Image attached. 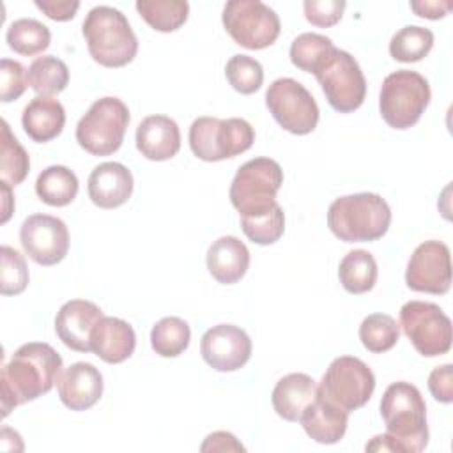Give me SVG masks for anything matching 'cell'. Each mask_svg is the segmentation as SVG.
<instances>
[{
    "label": "cell",
    "instance_id": "obj_25",
    "mask_svg": "<svg viewBox=\"0 0 453 453\" xmlns=\"http://www.w3.org/2000/svg\"><path fill=\"white\" fill-rule=\"evenodd\" d=\"M317 395V382L306 373H288L281 377L271 395L273 409L285 421H299L301 412Z\"/></svg>",
    "mask_w": 453,
    "mask_h": 453
},
{
    "label": "cell",
    "instance_id": "obj_38",
    "mask_svg": "<svg viewBox=\"0 0 453 453\" xmlns=\"http://www.w3.org/2000/svg\"><path fill=\"white\" fill-rule=\"evenodd\" d=\"M333 46L334 44L329 37H326L322 34L304 32V34L297 35L290 44V62L297 69H301L304 73H311L317 60Z\"/></svg>",
    "mask_w": 453,
    "mask_h": 453
},
{
    "label": "cell",
    "instance_id": "obj_10",
    "mask_svg": "<svg viewBox=\"0 0 453 453\" xmlns=\"http://www.w3.org/2000/svg\"><path fill=\"white\" fill-rule=\"evenodd\" d=\"M375 389V375L370 366L354 356H340L331 361L317 393L342 407L349 414L368 403Z\"/></svg>",
    "mask_w": 453,
    "mask_h": 453
},
{
    "label": "cell",
    "instance_id": "obj_18",
    "mask_svg": "<svg viewBox=\"0 0 453 453\" xmlns=\"http://www.w3.org/2000/svg\"><path fill=\"white\" fill-rule=\"evenodd\" d=\"M133 173L127 166L117 161L97 165L87 182L88 198L101 209H117L124 205L133 195Z\"/></svg>",
    "mask_w": 453,
    "mask_h": 453
},
{
    "label": "cell",
    "instance_id": "obj_14",
    "mask_svg": "<svg viewBox=\"0 0 453 453\" xmlns=\"http://www.w3.org/2000/svg\"><path fill=\"white\" fill-rule=\"evenodd\" d=\"M19 242L30 260L50 267L65 258L69 251V230L60 218L39 212L23 221Z\"/></svg>",
    "mask_w": 453,
    "mask_h": 453
},
{
    "label": "cell",
    "instance_id": "obj_28",
    "mask_svg": "<svg viewBox=\"0 0 453 453\" xmlns=\"http://www.w3.org/2000/svg\"><path fill=\"white\" fill-rule=\"evenodd\" d=\"M136 11L149 27L168 34L186 23L189 4L186 0H138Z\"/></svg>",
    "mask_w": 453,
    "mask_h": 453
},
{
    "label": "cell",
    "instance_id": "obj_8",
    "mask_svg": "<svg viewBox=\"0 0 453 453\" xmlns=\"http://www.w3.org/2000/svg\"><path fill=\"white\" fill-rule=\"evenodd\" d=\"M188 138L198 159L216 163L246 152L255 142V131L244 119L198 117L193 120Z\"/></svg>",
    "mask_w": 453,
    "mask_h": 453
},
{
    "label": "cell",
    "instance_id": "obj_27",
    "mask_svg": "<svg viewBox=\"0 0 453 453\" xmlns=\"http://www.w3.org/2000/svg\"><path fill=\"white\" fill-rule=\"evenodd\" d=\"M377 274V262L366 250L349 251L338 267L340 283L349 294H365L372 290L375 287Z\"/></svg>",
    "mask_w": 453,
    "mask_h": 453
},
{
    "label": "cell",
    "instance_id": "obj_39",
    "mask_svg": "<svg viewBox=\"0 0 453 453\" xmlns=\"http://www.w3.org/2000/svg\"><path fill=\"white\" fill-rule=\"evenodd\" d=\"M28 78L25 67L11 58L0 60V101L11 103L23 96L27 90Z\"/></svg>",
    "mask_w": 453,
    "mask_h": 453
},
{
    "label": "cell",
    "instance_id": "obj_3",
    "mask_svg": "<svg viewBox=\"0 0 453 453\" xmlns=\"http://www.w3.org/2000/svg\"><path fill=\"white\" fill-rule=\"evenodd\" d=\"M391 209L377 193H354L336 198L327 209V226L343 242H370L386 235Z\"/></svg>",
    "mask_w": 453,
    "mask_h": 453
},
{
    "label": "cell",
    "instance_id": "obj_2",
    "mask_svg": "<svg viewBox=\"0 0 453 453\" xmlns=\"http://www.w3.org/2000/svg\"><path fill=\"white\" fill-rule=\"evenodd\" d=\"M380 416L398 451L419 453L426 448V403L414 384L405 380L389 384L380 400Z\"/></svg>",
    "mask_w": 453,
    "mask_h": 453
},
{
    "label": "cell",
    "instance_id": "obj_37",
    "mask_svg": "<svg viewBox=\"0 0 453 453\" xmlns=\"http://www.w3.org/2000/svg\"><path fill=\"white\" fill-rule=\"evenodd\" d=\"M2 271H0V292L2 296H18L25 292L28 285V269L23 255L4 244L0 248Z\"/></svg>",
    "mask_w": 453,
    "mask_h": 453
},
{
    "label": "cell",
    "instance_id": "obj_24",
    "mask_svg": "<svg viewBox=\"0 0 453 453\" xmlns=\"http://www.w3.org/2000/svg\"><path fill=\"white\" fill-rule=\"evenodd\" d=\"M21 126L28 138L46 143L57 138L65 126V110L58 99L35 96L23 110Z\"/></svg>",
    "mask_w": 453,
    "mask_h": 453
},
{
    "label": "cell",
    "instance_id": "obj_32",
    "mask_svg": "<svg viewBox=\"0 0 453 453\" xmlns=\"http://www.w3.org/2000/svg\"><path fill=\"white\" fill-rule=\"evenodd\" d=\"M191 340V329L186 320L179 317H165L150 329L152 350L161 357L180 356Z\"/></svg>",
    "mask_w": 453,
    "mask_h": 453
},
{
    "label": "cell",
    "instance_id": "obj_46",
    "mask_svg": "<svg viewBox=\"0 0 453 453\" xmlns=\"http://www.w3.org/2000/svg\"><path fill=\"white\" fill-rule=\"evenodd\" d=\"M2 198H4V203H2V223H7V219L11 218V212H12V207H11V202H12V195H11V186L2 182Z\"/></svg>",
    "mask_w": 453,
    "mask_h": 453
},
{
    "label": "cell",
    "instance_id": "obj_30",
    "mask_svg": "<svg viewBox=\"0 0 453 453\" xmlns=\"http://www.w3.org/2000/svg\"><path fill=\"white\" fill-rule=\"evenodd\" d=\"M5 41L9 48L23 57H34L42 53L51 41L50 28L32 18H19L12 21L7 28Z\"/></svg>",
    "mask_w": 453,
    "mask_h": 453
},
{
    "label": "cell",
    "instance_id": "obj_41",
    "mask_svg": "<svg viewBox=\"0 0 453 453\" xmlns=\"http://www.w3.org/2000/svg\"><path fill=\"white\" fill-rule=\"evenodd\" d=\"M428 389L432 396L441 403L453 402V365L446 363L437 366L428 375Z\"/></svg>",
    "mask_w": 453,
    "mask_h": 453
},
{
    "label": "cell",
    "instance_id": "obj_12",
    "mask_svg": "<svg viewBox=\"0 0 453 453\" xmlns=\"http://www.w3.org/2000/svg\"><path fill=\"white\" fill-rule=\"evenodd\" d=\"M412 347L425 357L449 352L453 329L449 317L435 303L409 301L400 308V324Z\"/></svg>",
    "mask_w": 453,
    "mask_h": 453
},
{
    "label": "cell",
    "instance_id": "obj_34",
    "mask_svg": "<svg viewBox=\"0 0 453 453\" xmlns=\"http://www.w3.org/2000/svg\"><path fill=\"white\" fill-rule=\"evenodd\" d=\"M400 338V326L391 315L372 313L359 326V340L368 352L382 354L391 350Z\"/></svg>",
    "mask_w": 453,
    "mask_h": 453
},
{
    "label": "cell",
    "instance_id": "obj_13",
    "mask_svg": "<svg viewBox=\"0 0 453 453\" xmlns=\"http://www.w3.org/2000/svg\"><path fill=\"white\" fill-rule=\"evenodd\" d=\"M265 104L273 119L292 134H308L319 124L315 97L294 78L274 80L265 92Z\"/></svg>",
    "mask_w": 453,
    "mask_h": 453
},
{
    "label": "cell",
    "instance_id": "obj_42",
    "mask_svg": "<svg viewBox=\"0 0 453 453\" xmlns=\"http://www.w3.org/2000/svg\"><path fill=\"white\" fill-rule=\"evenodd\" d=\"M34 4L53 21H69L80 9V2L71 0H35Z\"/></svg>",
    "mask_w": 453,
    "mask_h": 453
},
{
    "label": "cell",
    "instance_id": "obj_1",
    "mask_svg": "<svg viewBox=\"0 0 453 453\" xmlns=\"http://www.w3.org/2000/svg\"><path fill=\"white\" fill-rule=\"evenodd\" d=\"M62 373L60 354L44 342H30L14 350L11 361L2 366V418L9 412L46 395Z\"/></svg>",
    "mask_w": 453,
    "mask_h": 453
},
{
    "label": "cell",
    "instance_id": "obj_17",
    "mask_svg": "<svg viewBox=\"0 0 453 453\" xmlns=\"http://www.w3.org/2000/svg\"><path fill=\"white\" fill-rule=\"evenodd\" d=\"M101 317V308L92 301L71 299L60 306L55 317L57 336L71 350L92 352L90 334Z\"/></svg>",
    "mask_w": 453,
    "mask_h": 453
},
{
    "label": "cell",
    "instance_id": "obj_4",
    "mask_svg": "<svg viewBox=\"0 0 453 453\" xmlns=\"http://www.w3.org/2000/svg\"><path fill=\"white\" fill-rule=\"evenodd\" d=\"M81 32L90 57L103 67H124L138 53V39L127 18L115 7L97 5L90 9Z\"/></svg>",
    "mask_w": 453,
    "mask_h": 453
},
{
    "label": "cell",
    "instance_id": "obj_29",
    "mask_svg": "<svg viewBox=\"0 0 453 453\" xmlns=\"http://www.w3.org/2000/svg\"><path fill=\"white\" fill-rule=\"evenodd\" d=\"M28 85L37 96H55L60 94L67 83H69V69L64 60L53 57V55H44L37 57L28 71H27Z\"/></svg>",
    "mask_w": 453,
    "mask_h": 453
},
{
    "label": "cell",
    "instance_id": "obj_6",
    "mask_svg": "<svg viewBox=\"0 0 453 453\" xmlns=\"http://www.w3.org/2000/svg\"><path fill=\"white\" fill-rule=\"evenodd\" d=\"M281 184L283 170L280 163L271 157H255L237 170L228 196L241 216H260L278 205L276 195Z\"/></svg>",
    "mask_w": 453,
    "mask_h": 453
},
{
    "label": "cell",
    "instance_id": "obj_16",
    "mask_svg": "<svg viewBox=\"0 0 453 453\" xmlns=\"http://www.w3.org/2000/svg\"><path fill=\"white\" fill-rule=\"evenodd\" d=\"M248 333L232 324H218L207 329L200 340L203 361L218 372H235L251 357Z\"/></svg>",
    "mask_w": 453,
    "mask_h": 453
},
{
    "label": "cell",
    "instance_id": "obj_23",
    "mask_svg": "<svg viewBox=\"0 0 453 453\" xmlns=\"http://www.w3.org/2000/svg\"><path fill=\"white\" fill-rule=\"evenodd\" d=\"M205 264L218 283L232 285L246 274L250 267V251L237 237L223 235L209 246Z\"/></svg>",
    "mask_w": 453,
    "mask_h": 453
},
{
    "label": "cell",
    "instance_id": "obj_11",
    "mask_svg": "<svg viewBox=\"0 0 453 453\" xmlns=\"http://www.w3.org/2000/svg\"><path fill=\"white\" fill-rule=\"evenodd\" d=\"M221 19L228 35L248 50L274 44L281 30L278 14L260 0H230L223 7Z\"/></svg>",
    "mask_w": 453,
    "mask_h": 453
},
{
    "label": "cell",
    "instance_id": "obj_15",
    "mask_svg": "<svg viewBox=\"0 0 453 453\" xmlns=\"http://www.w3.org/2000/svg\"><path fill=\"white\" fill-rule=\"evenodd\" d=\"M405 283L414 292L442 296L451 287L449 248L441 241H425L411 255Z\"/></svg>",
    "mask_w": 453,
    "mask_h": 453
},
{
    "label": "cell",
    "instance_id": "obj_20",
    "mask_svg": "<svg viewBox=\"0 0 453 453\" xmlns=\"http://www.w3.org/2000/svg\"><path fill=\"white\" fill-rule=\"evenodd\" d=\"M299 423L315 442L336 444L347 432L349 412L317 393L313 402L301 412Z\"/></svg>",
    "mask_w": 453,
    "mask_h": 453
},
{
    "label": "cell",
    "instance_id": "obj_40",
    "mask_svg": "<svg viewBox=\"0 0 453 453\" xmlns=\"http://www.w3.org/2000/svg\"><path fill=\"white\" fill-rule=\"evenodd\" d=\"M345 2L343 0H306L303 4L304 7V16L306 19L322 28H329L336 25L345 11Z\"/></svg>",
    "mask_w": 453,
    "mask_h": 453
},
{
    "label": "cell",
    "instance_id": "obj_33",
    "mask_svg": "<svg viewBox=\"0 0 453 453\" xmlns=\"http://www.w3.org/2000/svg\"><path fill=\"white\" fill-rule=\"evenodd\" d=\"M434 46V32L425 27L407 25L400 28L389 41V55L398 62H419Z\"/></svg>",
    "mask_w": 453,
    "mask_h": 453
},
{
    "label": "cell",
    "instance_id": "obj_19",
    "mask_svg": "<svg viewBox=\"0 0 453 453\" xmlns=\"http://www.w3.org/2000/svg\"><path fill=\"white\" fill-rule=\"evenodd\" d=\"M103 375L90 365L78 361L65 368L58 380V398L71 411H87L96 405L103 395Z\"/></svg>",
    "mask_w": 453,
    "mask_h": 453
},
{
    "label": "cell",
    "instance_id": "obj_35",
    "mask_svg": "<svg viewBox=\"0 0 453 453\" xmlns=\"http://www.w3.org/2000/svg\"><path fill=\"white\" fill-rule=\"evenodd\" d=\"M241 228L244 235L260 246L274 244L285 232V214L280 203L260 216H241Z\"/></svg>",
    "mask_w": 453,
    "mask_h": 453
},
{
    "label": "cell",
    "instance_id": "obj_26",
    "mask_svg": "<svg viewBox=\"0 0 453 453\" xmlns=\"http://www.w3.org/2000/svg\"><path fill=\"white\" fill-rule=\"evenodd\" d=\"M80 189L78 177L73 170L62 165H51L44 168L35 180V193L41 202L51 207L69 205Z\"/></svg>",
    "mask_w": 453,
    "mask_h": 453
},
{
    "label": "cell",
    "instance_id": "obj_44",
    "mask_svg": "<svg viewBox=\"0 0 453 453\" xmlns=\"http://www.w3.org/2000/svg\"><path fill=\"white\" fill-rule=\"evenodd\" d=\"M451 2H437V0H425V2H411V9L416 12L419 18L426 19H439L444 18L451 11Z\"/></svg>",
    "mask_w": 453,
    "mask_h": 453
},
{
    "label": "cell",
    "instance_id": "obj_45",
    "mask_svg": "<svg viewBox=\"0 0 453 453\" xmlns=\"http://www.w3.org/2000/svg\"><path fill=\"white\" fill-rule=\"evenodd\" d=\"M366 451H398V448L388 434H382V435H375L366 444Z\"/></svg>",
    "mask_w": 453,
    "mask_h": 453
},
{
    "label": "cell",
    "instance_id": "obj_31",
    "mask_svg": "<svg viewBox=\"0 0 453 453\" xmlns=\"http://www.w3.org/2000/svg\"><path fill=\"white\" fill-rule=\"evenodd\" d=\"M0 136V179L11 188L21 184L30 170V157L18 138L11 133L7 120L2 119Z\"/></svg>",
    "mask_w": 453,
    "mask_h": 453
},
{
    "label": "cell",
    "instance_id": "obj_22",
    "mask_svg": "<svg viewBox=\"0 0 453 453\" xmlns=\"http://www.w3.org/2000/svg\"><path fill=\"white\" fill-rule=\"evenodd\" d=\"M136 347V334L131 324L117 317H101L90 334V350L110 365L131 357Z\"/></svg>",
    "mask_w": 453,
    "mask_h": 453
},
{
    "label": "cell",
    "instance_id": "obj_7",
    "mask_svg": "<svg viewBox=\"0 0 453 453\" xmlns=\"http://www.w3.org/2000/svg\"><path fill=\"white\" fill-rule=\"evenodd\" d=\"M430 85L416 71L400 69L388 74L379 94V110L393 129L412 127L430 104Z\"/></svg>",
    "mask_w": 453,
    "mask_h": 453
},
{
    "label": "cell",
    "instance_id": "obj_36",
    "mask_svg": "<svg viewBox=\"0 0 453 453\" xmlns=\"http://www.w3.org/2000/svg\"><path fill=\"white\" fill-rule=\"evenodd\" d=\"M225 76L234 90L241 94H253L264 83L262 64L250 55H234L225 65Z\"/></svg>",
    "mask_w": 453,
    "mask_h": 453
},
{
    "label": "cell",
    "instance_id": "obj_9",
    "mask_svg": "<svg viewBox=\"0 0 453 453\" xmlns=\"http://www.w3.org/2000/svg\"><path fill=\"white\" fill-rule=\"evenodd\" d=\"M129 110L119 97L96 99L76 126L78 145L92 156H110L124 142Z\"/></svg>",
    "mask_w": 453,
    "mask_h": 453
},
{
    "label": "cell",
    "instance_id": "obj_5",
    "mask_svg": "<svg viewBox=\"0 0 453 453\" xmlns=\"http://www.w3.org/2000/svg\"><path fill=\"white\" fill-rule=\"evenodd\" d=\"M311 73L333 110L350 113L363 104L366 80L357 60L350 53L333 46L317 60Z\"/></svg>",
    "mask_w": 453,
    "mask_h": 453
},
{
    "label": "cell",
    "instance_id": "obj_21",
    "mask_svg": "<svg viewBox=\"0 0 453 453\" xmlns=\"http://www.w3.org/2000/svg\"><path fill=\"white\" fill-rule=\"evenodd\" d=\"M136 149L150 161L172 159L180 149V131L166 115H149L136 127Z\"/></svg>",
    "mask_w": 453,
    "mask_h": 453
},
{
    "label": "cell",
    "instance_id": "obj_43",
    "mask_svg": "<svg viewBox=\"0 0 453 453\" xmlns=\"http://www.w3.org/2000/svg\"><path fill=\"white\" fill-rule=\"evenodd\" d=\"M200 451H244V446L237 441V437L230 432H212L205 437L200 446Z\"/></svg>",
    "mask_w": 453,
    "mask_h": 453
}]
</instances>
